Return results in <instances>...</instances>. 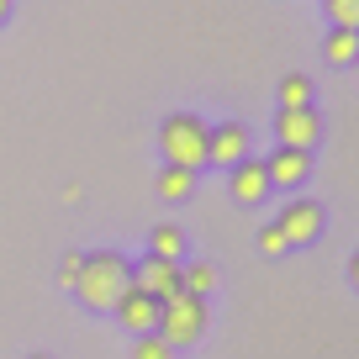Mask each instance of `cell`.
I'll return each mask as SVG.
<instances>
[{
	"instance_id": "cell-8",
	"label": "cell",
	"mask_w": 359,
	"mask_h": 359,
	"mask_svg": "<svg viewBox=\"0 0 359 359\" xmlns=\"http://www.w3.org/2000/svg\"><path fill=\"white\" fill-rule=\"evenodd\" d=\"M285 233V243H317V233H323V206L317 201H285V212H280V222H275Z\"/></svg>"
},
{
	"instance_id": "cell-3",
	"label": "cell",
	"mask_w": 359,
	"mask_h": 359,
	"mask_svg": "<svg viewBox=\"0 0 359 359\" xmlns=\"http://www.w3.org/2000/svg\"><path fill=\"white\" fill-rule=\"evenodd\" d=\"M154 333L164 338L169 348H191V344H201V333H206V302H201V296L175 291L169 302H158V327H154Z\"/></svg>"
},
{
	"instance_id": "cell-16",
	"label": "cell",
	"mask_w": 359,
	"mask_h": 359,
	"mask_svg": "<svg viewBox=\"0 0 359 359\" xmlns=\"http://www.w3.org/2000/svg\"><path fill=\"white\" fill-rule=\"evenodd\" d=\"M327 16H333V27H344V32H359V0H327Z\"/></svg>"
},
{
	"instance_id": "cell-10",
	"label": "cell",
	"mask_w": 359,
	"mask_h": 359,
	"mask_svg": "<svg viewBox=\"0 0 359 359\" xmlns=\"http://www.w3.org/2000/svg\"><path fill=\"white\" fill-rule=\"evenodd\" d=\"M111 312L122 317V327H133L137 338H143V333H154V327H158V302H154V296H143L137 285H127V296L111 306Z\"/></svg>"
},
{
	"instance_id": "cell-18",
	"label": "cell",
	"mask_w": 359,
	"mask_h": 359,
	"mask_svg": "<svg viewBox=\"0 0 359 359\" xmlns=\"http://www.w3.org/2000/svg\"><path fill=\"white\" fill-rule=\"evenodd\" d=\"M169 354H175V348H169L158 333H143V338H137V348H133V359H169Z\"/></svg>"
},
{
	"instance_id": "cell-9",
	"label": "cell",
	"mask_w": 359,
	"mask_h": 359,
	"mask_svg": "<svg viewBox=\"0 0 359 359\" xmlns=\"http://www.w3.org/2000/svg\"><path fill=\"white\" fill-rule=\"evenodd\" d=\"M227 185H233V201L254 206L269 196V175H264V158H238L233 169H227Z\"/></svg>"
},
{
	"instance_id": "cell-5",
	"label": "cell",
	"mask_w": 359,
	"mask_h": 359,
	"mask_svg": "<svg viewBox=\"0 0 359 359\" xmlns=\"http://www.w3.org/2000/svg\"><path fill=\"white\" fill-rule=\"evenodd\" d=\"M238 158H248V127H243V122H217V127H206V164L233 169Z\"/></svg>"
},
{
	"instance_id": "cell-21",
	"label": "cell",
	"mask_w": 359,
	"mask_h": 359,
	"mask_svg": "<svg viewBox=\"0 0 359 359\" xmlns=\"http://www.w3.org/2000/svg\"><path fill=\"white\" fill-rule=\"evenodd\" d=\"M32 359H48V354H32Z\"/></svg>"
},
{
	"instance_id": "cell-4",
	"label": "cell",
	"mask_w": 359,
	"mask_h": 359,
	"mask_svg": "<svg viewBox=\"0 0 359 359\" xmlns=\"http://www.w3.org/2000/svg\"><path fill=\"white\" fill-rule=\"evenodd\" d=\"M317 137H323V116H317V106H280V111H275V143H280V148H302V154H312Z\"/></svg>"
},
{
	"instance_id": "cell-7",
	"label": "cell",
	"mask_w": 359,
	"mask_h": 359,
	"mask_svg": "<svg viewBox=\"0 0 359 359\" xmlns=\"http://www.w3.org/2000/svg\"><path fill=\"white\" fill-rule=\"evenodd\" d=\"M264 175H269V191H296L306 175H312V154L302 148H275L264 158Z\"/></svg>"
},
{
	"instance_id": "cell-17",
	"label": "cell",
	"mask_w": 359,
	"mask_h": 359,
	"mask_svg": "<svg viewBox=\"0 0 359 359\" xmlns=\"http://www.w3.org/2000/svg\"><path fill=\"white\" fill-rule=\"evenodd\" d=\"M259 254H269V259H275V254H291V243H285V233H280L275 222L259 227Z\"/></svg>"
},
{
	"instance_id": "cell-6",
	"label": "cell",
	"mask_w": 359,
	"mask_h": 359,
	"mask_svg": "<svg viewBox=\"0 0 359 359\" xmlns=\"http://www.w3.org/2000/svg\"><path fill=\"white\" fill-rule=\"evenodd\" d=\"M133 285L143 296H154V302H169V296L180 291V264H169V259H137L133 264Z\"/></svg>"
},
{
	"instance_id": "cell-13",
	"label": "cell",
	"mask_w": 359,
	"mask_h": 359,
	"mask_svg": "<svg viewBox=\"0 0 359 359\" xmlns=\"http://www.w3.org/2000/svg\"><path fill=\"white\" fill-rule=\"evenodd\" d=\"M191 191H196V175H185V169H169V164H164V175H158V196H164V201H185Z\"/></svg>"
},
{
	"instance_id": "cell-11",
	"label": "cell",
	"mask_w": 359,
	"mask_h": 359,
	"mask_svg": "<svg viewBox=\"0 0 359 359\" xmlns=\"http://www.w3.org/2000/svg\"><path fill=\"white\" fill-rule=\"evenodd\" d=\"M148 259H169V264H180V259H185V233H180L175 222H158L154 233H148Z\"/></svg>"
},
{
	"instance_id": "cell-1",
	"label": "cell",
	"mask_w": 359,
	"mask_h": 359,
	"mask_svg": "<svg viewBox=\"0 0 359 359\" xmlns=\"http://www.w3.org/2000/svg\"><path fill=\"white\" fill-rule=\"evenodd\" d=\"M127 285H133V259L116 254V248H101V254H85L74 296L90 306V312H111V306L127 296Z\"/></svg>"
},
{
	"instance_id": "cell-12",
	"label": "cell",
	"mask_w": 359,
	"mask_h": 359,
	"mask_svg": "<svg viewBox=\"0 0 359 359\" xmlns=\"http://www.w3.org/2000/svg\"><path fill=\"white\" fill-rule=\"evenodd\" d=\"M212 285H217V269L212 264H185V269H180V291H185V296H201V302H206Z\"/></svg>"
},
{
	"instance_id": "cell-20",
	"label": "cell",
	"mask_w": 359,
	"mask_h": 359,
	"mask_svg": "<svg viewBox=\"0 0 359 359\" xmlns=\"http://www.w3.org/2000/svg\"><path fill=\"white\" fill-rule=\"evenodd\" d=\"M6 16H11V0H0V22H6Z\"/></svg>"
},
{
	"instance_id": "cell-15",
	"label": "cell",
	"mask_w": 359,
	"mask_h": 359,
	"mask_svg": "<svg viewBox=\"0 0 359 359\" xmlns=\"http://www.w3.org/2000/svg\"><path fill=\"white\" fill-rule=\"evenodd\" d=\"M280 106H312V79L306 74H285L280 79Z\"/></svg>"
},
{
	"instance_id": "cell-14",
	"label": "cell",
	"mask_w": 359,
	"mask_h": 359,
	"mask_svg": "<svg viewBox=\"0 0 359 359\" xmlns=\"http://www.w3.org/2000/svg\"><path fill=\"white\" fill-rule=\"evenodd\" d=\"M354 53H359V32L333 27V37H327V64H354Z\"/></svg>"
},
{
	"instance_id": "cell-2",
	"label": "cell",
	"mask_w": 359,
	"mask_h": 359,
	"mask_svg": "<svg viewBox=\"0 0 359 359\" xmlns=\"http://www.w3.org/2000/svg\"><path fill=\"white\" fill-rule=\"evenodd\" d=\"M158 148H164V164L169 169H185V175L206 169V122L196 111L164 116V127H158Z\"/></svg>"
},
{
	"instance_id": "cell-19",
	"label": "cell",
	"mask_w": 359,
	"mask_h": 359,
	"mask_svg": "<svg viewBox=\"0 0 359 359\" xmlns=\"http://www.w3.org/2000/svg\"><path fill=\"white\" fill-rule=\"evenodd\" d=\"M79 264H85V254H64V264H58V285H64V291H74Z\"/></svg>"
}]
</instances>
